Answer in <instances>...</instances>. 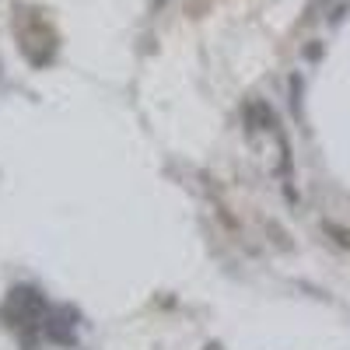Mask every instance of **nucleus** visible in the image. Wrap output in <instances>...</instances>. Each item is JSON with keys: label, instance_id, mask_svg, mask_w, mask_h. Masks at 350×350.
<instances>
[{"label": "nucleus", "instance_id": "1", "mask_svg": "<svg viewBox=\"0 0 350 350\" xmlns=\"http://www.w3.org/2000/svg\"><path fill=\"white\" fill-rule=\"evenodd\" d=\"M46 312H49L46 298L32 287H14L8 305H4V319L11 326H25V329L36 326V323H46Z\"/></svg>", "mask_w": 350, "mask_h": 350}, {"label": "nucleus", "instance_id": "2", "mask_svg": "<svg viewBox=\"0 0 350 350\" xmlns=\"http://www.w3.org/2000/svg\"><path fill=\"white\" fill-rule=\"evenodd\" d=\"M70 329H74V312H46V333H49V340H60V343H67L70 340Z\"/></svg>", "mask_w": 350, "mask_h": 350}]
</instances>
